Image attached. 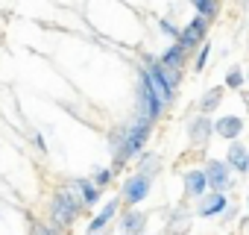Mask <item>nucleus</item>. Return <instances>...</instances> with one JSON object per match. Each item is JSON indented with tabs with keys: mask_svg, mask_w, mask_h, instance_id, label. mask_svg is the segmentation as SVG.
<instances>
[{
	"mask_svg": "<svg viewBox=\"0 0 249 235\" xmlns=\"http://www.w3.org/2000/svg\"><path fill=\"white\" fill-rule=\"evenodd\" d=\"M82 197H76V191L71 188H59L53 194V203H50V217L56 220V226H71L76 217H79V209H82Z\"/></svg>",
	"mask_w": 249,
	"mask_h": 235,
	"instance_id": "nucleus-1",
	"label": "nucleus"
},
{
	"mask_svg": "<svg viewBox=\"0 0 249 235\" xmlns=\"http://www.w3.org/2000/svg\"><path fill=\"white\" fill-rule=\"evenodd\" d=\"M161 109H164V103L156 97V91H153V85L147 79V71L141 68V74H138V115L147 118L150 124H156L161 118Z\"/></svg>",
	"mask_w": 249,
	"mask_h": 235,
	"instance_id": "nucleus-2",
	"label": "nucleus"
},
{
	"mask_svg": "<svg viewBox=\"0 0 249 235\" xmlns=\"http://www.w3.org/2000/svg\"><path fill=\"white\" fill-rule=\"evenodd\" d=\"M144 62H147V79H150V85H153V91H156V97L164 103V106H170L173 103V94H176V88L170 85V79H167V68L161 65V62H156V59H150V56H144Z\"/></svg>",
	"mask_w": 249,
	"mask_h": 235,
	"instance_id": "nucleus-3",
	"label": "nucleus"
},
{
	"mask_svg": "<svg viewBox=\"0 0 249 235\" xmlns=\"http://www.w3.org/2000/svg\"><path fill=\"white\" fill-rule=\"evenodd\" d=\"M150 127H153V124L147 121V118H138L132 127H126V150H123V159L144 153V144H147V138H150Z\"/></svg>",
	"mask_w": 249,
	"mask_h": 235,
	"instance_id": "nucleus-4",
	"label": "nucleus"
},
{
	"mask_svg": "<svg viewBox=\"0 0 249 235\" xmlns=\"http://www.w3.org/2000/svg\"><path fill=\"white\" fill-rule=\"evenodd\" d=\"M205 33H208V18H205V15H196L185 30H179V39H176V41H179L185 50H194L196 44L205 41Z\"/></svg>",
	"mask_w": 249,
	"mask_h": 235,
	"instance_id": "nucleus-5",
	"label": "nucleus"
},
{
	"mask_svg": "<svg viewBox=\"0 0 249 235\" xmlns=\"http://www.w3.org/2000/svg\"><path fill=\"white\" fill-rule=\"evenodd\" d=\"M150 194V176L147 174H135V176H129L126 182H123V203H129V206H138L144 197Z\"/></svg>",
	"mask_w": 249,
	"mask_h": 235,
	"instance_id": "nucleus-6",
	"label": "nucleus"
},
{
	"mask_svg": "<svg viewBox=\"0 0 249 235\" xmlns=\"http://www.w3.org/2000/svg\"><path fill=\"white\" fill-rule=\"evenodd\" d=\"M229 162H217V159H211L208 165H205V179H208V188H214V191H226L229 185H231V176H229Z\"/></svg>",
	"mask_w": 249,
	"mask_h": 235,
	"instance_id": "nucleus-7",
	"label": "nucleus"
},
{
	"mask_svg": "<svg viewBox=\"0 0 249 235\" xmlns=\"http://www.w3.org/2000/svg\"><path fill=\"white\" fill-rule=\"evenodd\" d=\"M211 133H214V121H208L205 115L202 118H194V121L188 124V136H191V141L196 147H205L208 138H211Z\"/></svg>",
	"mask_w": 249,
	"mask_h": 235,
	"instance_id": "nucleus-8",
	"label": "nucleus"
},
{
	"mask_svg": "<svg viewBox=\"0 0 249 235\" xmlns=\"http://www.w3.org/2000/svg\"><path fill=\"white\" fill-rule=\"evenodd\" d=\"M226 203H229V200H226L223 191H211V194L205 191V194L199 197V215H202V217H214V215H220V212L226 209Z\"/></svg>",
	"mask_w": 249,
	"mask_h": 235,
	"instance_id": "nucleus-9",
	"label": "nucleus"
},
{
	"mask_svg": "<svg viewBox=\"0 0 249 235\" xmlns=\"http://www.w3.org/2000/svg\"><path fill=\"white\" fill-rule=\"evenodd\" d=\"M214 133L229 138V141H237V136L243 133V121L234 118V115H226V118H220V121H214Z\"/></svg>",
	"mask_w": 249,
	"mask_h": 235,
	"instance_id": "nucleus-10",
	"label": "nucleus"
},
{
	"mask_svg": "<svg viewBox=\"0 0 249 235\" xmlns=\"http://www.w3.org/2000/svg\"><path fill=\"white\" fill-rule=\"evenodd\" d=\"M185 191L191 197H202L208 191V179H205V171H188L185 174Z\"/></svg>",
	"mask_w": 249,
	"mask_h": 235,
	"instance_id": "nucleus-11",
	"label": "nucleus"
},
{
	"mask_svg": "<svg viewBox=\"0 0 249 235\" xmlns=\"http://www.w3.org/2000/svg\"><path fill=\"white\" fill-rule=\"evenodd\" d=\"M226 162H229V168H234V171H240V174H249V150H246L243 144H231Z\"/></svg>",
	"mask_w": 249,
	"mask_h": 235,
	"instance_id": "nucleus-12",
	"label": "nucleus"
},
{
	"mask_svg": "<svg viewBox=\"0 0 249 235\" xmlns=\"http://www.w3.org/2000/svg\"><path fill=\"white\" fill-rule=\"evenodd\" d=\"M185 53H188V50H185V47L176 41L173 47H167V50H164V56H161L159 62H161V65H167V68H176V71H182V65H185Z\"/></svg>",
	"mask_w": 249,
	"mask_h": 235,
	"instance_id": "nucleus-13",
	"label": "nucleus"
},
{
	"mask_svg": "<svg viewBox=\"0 0 249 235\" xmlns=\"http://www.w3.org/2000/svg\"><path fill=\"white\" fill-rule=\"evenodd\" d=\"M108 150L117 162H123V150H126V127H117L111 130V138H108Z\"/></svg>",
	"mask_w": 249,
	"mask_h": 235,
	"instance_id": "nucleus-14",
	"label": "nucleus"
},
{
	"mask_svg": "<svg viewBox=\"0 0 249 235\" xmlns=\"http://www.w3.org/2000/svg\"><path fill=\"white\" fill-rule=\"evenodd\" d=\"M73 188H76V191H82V203H85V206H94V203H97V197H100V185H97L94 179H76V182H73Z\"/></svg>",
	"mask_w": 249,
	"mask_h": 235,
	"instance_id": "nucleus-15",
	"label": "nucleus"
},
{
	"mask_svg": "<svg viewBox=\"0 0 249 235\" xmlns=\"http://www.w3.org/2000/svg\"><path fill=\"white\" fill-rule=\"evenodd\" d=\"M147 226V215L144 212H126V217H123V232H141Z\"/></svg>",
	"mask_w": 249,
	"mask_h": 235,
	"instance_id": "nucleus-16",
	"label": "nucleus"
},
{
	"mask_svg": "<svg viewBox=\"0 0 249 235\" xmlns=\"http://www.w3.org/2000/svg\"><path fill=\"white\" fill-rule=\"evenodd\" d=\"M220 100H223V88H211L205 97H202V103H199V109L208 115V112H214L217 106H220Z\"/></svg>",
	"mask_w": 249,
	"mask_h": 235,
	"instance_id": "nucleus-17",
	"label": "nucleus"
},
{
	"mask_svg": "<svg viewBox=\"0 0 249 235\" xmlns=\"http://www.w3.org/2000/svg\"><path fill=\"white\" fill-rule=\"evenodd\" d=\"M191 6H194L199 15H205L208 21L217 15V0H191Z\"/></svg>",
	"mask_w": 249,
	"mask_h": 235,
	"instance_id": "nucleus-18",
	"label": "nucleus"
},
{
	"mask_svg": "<svg viewBox=\"0 0 249 235\" xmlns=\"http://www.w3.org/2000/svg\"><path fill=\"white\" fill-rule=\"evenodd\" d=\"M243 79H246V77H243V71H240V68H231V71H229V77H226V85H229V88H240V85H243Z\"/></svg>",
	"mask_w": 249,
	"mask_h": 235,
	"instance_id": "nucleus-19",
	"label": "nucleus"
},
{
	"mask_svg": "<svg viewBox=\"0 0 249 235\" xmlns=\"http://www.w3.org/2000/svg\"><path fill=\"white\" fill-rule=\"evenodd\" d=\"M156 171H159V156H144V159H141V174L153 176Z\"/></svg>",
	"mask_w": 249,
	"mask_h": 235,
	"instance_id": "nucleus-20",
	"label": "nucleus"
},
{
	"mask_svg": "<svg viewBox=\"0 0 249 235\" xmlns=\"http://www.w3.org/2000/svg\"><path fill=\"white\" fill-rule=\"evenodd\" d=\"M208 56H211V44L205 41V44L199 47V56H196V71H202V68H205V62H208Z\"/></svg>",
	"mask_w": 249,
	"mask_h": 235,
	"instance_id": "nucleus-21",
	"label": "nucleus"
},
{
	"mask_svg": "<svg viewBox=\"0 0 249 235\" xmlns=\"http://www.w3.org/2000/svg\"><path fill=\"white\" fill-rule=\"evenodd\" d=\"M159 30H161L164 36H173V39H179V27H173L167 18H161V21H159Z\"/></svg>",
	"mask_w": 249,
	"mask_h": 235,
	"instance_id": "nucleus-22",
	"label": "nucleus"
},
{
	"mask_svg": "<svg viewBox=\"0 0 249 235\" xmlns=\"http://www.w3.org/2000/svg\"><path fill=\"white\" fill-rule=\"evenodd\" d=\"M106 223H108V220L100 215V217H94V220L88 223V232H100V229H106Z\"/></svg>",
	"mask_w": 249,
	"mask_h": 235,
	"instance_id": "nucleus-23",
	"label": "nucleus"
},
{
	"mask_svg": "<svg viewBox=\"0 0 249 235\" xmlns=\"http://www.w3.org/2000/svg\"><path fill=\"white\" fill-rule=\"evenodd\" d=\"M108 179H111V171H100V174H94V182H97L100 188H103V185H106Z\"/></svg>",
	"mask_w": 249,
	"mask_h": 235,
	"instance_id": "nucleus-24",
	"label": "nucleus"
},
{
	"mask_svg": "<svg viewBox=\"0 0 249 235\" xmlns=\"http://www.w3.org/2000/svg\"><path fill=\"white\" fill-rule=\"evenodd\" d=\"M114 212H117V200H111V203L103 209V217H106V220H111V217H114Z\"/></svg>",
	"mask_w": 249,
	"mask_h": 235,
	"instance_id": "nucleus-25",
	"label": "nucleus"
},
{
	"mask_svg": "<svg viewBox=\"0 0 249 235\" xmlns=\"http://www.w3.org/2000/svg\"><path fill=\"white\" fill-rule=\"evenodd\" d=\"M246 203H249V200H246Z\"/></svg>",
	"mask_w": 249,
	"mask_h": 235,
	"instance_id": "nucleus-26",
	"label": "nucleus"
}]
</instances>
